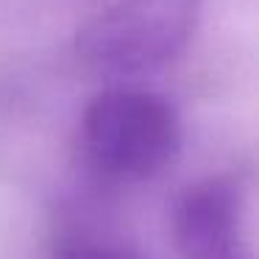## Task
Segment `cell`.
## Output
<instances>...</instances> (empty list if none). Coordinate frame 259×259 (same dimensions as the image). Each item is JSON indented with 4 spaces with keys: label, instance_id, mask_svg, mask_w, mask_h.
I'll use <instances>...</instances> for the list:
<instances>
[{
    "label": "cell",
    "instance_id": "6da1fadb",
    "mask_svg": "<svg viewBox=\"0 0 259 259\" xmlns=\"http://www.w3.org/2000/svg\"><path fill=\"white\" fill-rule=\"evenodd\" d=\"M184 128L164 95L140 87H109L81 114V148L101 176L148 181L179 159Z\"/></svg>",
    "mask_w": 259,
    "mask_h": 259
},
{
    "label": "cell",
    "instance_id": "7a4b0ae2",
    "mask_svg": "<svg viewBox=\"0 0 259 259\" xmlns=\"http://www.w3.org/2000/svg\"><path fill=\"white\" fill-rule=\"evenodd\" d=\"M195 0H114L78 28V56L106 73H140L170 59L192 31Z\"/></svg>",
    "mask_w": 259,
    "mask_h": 259
},
{
    "label": "cell",
    "instance_id": "3957f363",
    "mask_svg": "<svg viewBox=\"0 0 259 259\" xmlns=\"http://www.w3.org/2000/svg\"><path fill=\"white\" fill-rule=\"evenodd\" d=\"M242 198L231 179L190 184L173 209V240L181 259H251L242 242Z\"/></svg>",
    "mask_w": 259,
    "mask_h": 259
},
{
    "label": "cell",
    "instance_id": "277c9868",
    "mask_svg": "<svg viewBox=\"0 0 259 259\" xmlns=\"http://www.w3.org/2000/svg\"><path fill=\"white\" fill-rule=\"evenodd\" d=\"M53 259H148L142 251L123 242L95 240V237H70L62 240L53 251Z\"/></svg>",
    "mask_w": 259,
    "mask_h": 259
}]
</instances>
